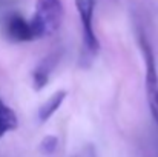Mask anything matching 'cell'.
<instances>
[{"instance_id": "1", "label": "cell", "mask_w": 158, "mask_h": 157, "mask_svg": "<svg viewBox=\"0 0 158 157\" xmlns=\"http://www.w3.org/2000/svg\"><path fill=\"white\" fill-rule=\"evenodd\" d=\"M64 19V6L61 0H37L31 23L37 40L54 36Z\"/></svg>"}, {"instance_id": "2", "label": "cell", "mask_w": 158, "mask_h": 157, "mask_svg": "<svg viewBox=\"0 0 158 157\" xmlns=\"http://www.w3.org/2000/svg\"><path fill=\"white\" fill-rule=\"evenodd\" d=\"M75 8L81 25V37H83L85 50L91 55H97L100 51V40L94 29L95 0H75Z\"/></svg>"}, {"instance_id": "3", "label": "cell", "mask_w": 158, "mask_h": 157, "mask_svg": "<svg viewBox=\"0 0 158 157\" xmlns=\"http://www.w3.org/2000/svg\"><path fill=\"white\" fill-rule=\"evenodd\" d=\"M3 33L12 42H32L37 40L31 19H25L19 12H12L3 20Z\"/></svg>"}, {"instance_id": "4", "label": "cell", "mask_w": 158, "mask_h": 157, "mask_svg": "<svg viewBox=\"0 0 158 157\" xmlns=\"http://www.w3.org/2000/svg\"><path fill=\"white\" fill-rule=\"evenodd\" d=\"M58 62H60V54L52 52V54L46 55L34 68V71H32V88L35 91H42L48 85V82L51 79V74L55 69V66L58 65Z\"/></svg>"}, {"instance_id": "5", "label": "cell", "mask_w": 158, "mask_h": 157, "mask_svg": "<svg viewBox=\"0 0 158 157\" xmlns=\"http://www.w3.org/2000/svg\"><path fill=\"white\" fill-rule=\"evenodd\" d=\"M68 97V91L66 89H58L55 91L52 96H49V99H46V102L40 105L39 111H37V117H39V122L40 123H46L54 114L61 108L63 102L66 100Z\"/></svg>"}, {"instance_id": "6", "label": "cell", "mask_w": 158, "mask_h": 157, "mask_svg": "<svg viewBox=\"0 0 158 157\" xmlns=\"http://www.w3.org/2000/svg\"><path fill=\"white\" fill-rule=\"evenodd\" d=\"M17 128H19V119L15 111L0 99V139L8 133L15 131Z\"/></svg>"}, {"instance_id": "7", "label": "cell", "mask_w": 158, "mask_h": 157, "mask_svg": "<svg viewBox=\"0 0 158 157\" xmlns=\"http://www.w3.org/2000/svg\"><path fill=\"white\" fill-rule=\"evenodd\" d=\"M57 146H58V139H57V136L49 134V136H45V137L42 139V142H40V145H39V150H40L42 154L51 156V154L55 153Z\"/></svg>"}, {"instance_id": "8", "label": "cell", "mask_w": 158, "mask_h": 157, "mask_svg": "<svg viewBox=\"0 0 158 157\" xmlns=\"http://www.w3.org/2000/svg\"><path fill=\"white\" fill-rule=\"evenodd\" d=\"M74 157H98L97 156V148L92 145V143H86L85 146H81Z\"/></svg>"}]
</instances>
